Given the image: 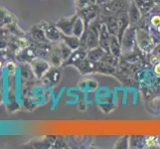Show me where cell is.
Instances as JSON below:
<instances>
[{
	"mask_svg": "<svg viewBox=\"0 0 160 149\" xmlns=\"http://www.w3.org/2000/svg\"><path fill=\"white\" fill-rule=\"evenodd\" d=\"M13 21V17L6 9L0 8V26H5L7 24H10Z\"/></svg>",
	"mask_w": 160,
	"mask_h": 149,
	"instance_id": "cell-1",
	"label": "cell"
},
{
	"mask_svg": "<svg viewBox=\"0 0 160 149\" xmlns=\"http://www.w3.org/2000/svg\"><path fill=\"white\" fill-rule=\"evenodd\" d=\"M150 23H151V26H153L154 28H157V27L160 25V16L159 15L153 16L150 20Z\"/></svg>",
	"mask_w": 160,
	"mask_h": 149,
	"instance_id": "cell-2",
	"label": "cell"
},
{
	"mask_svg": "<svg viewBox=\"0 0 160 149\" xmlns=\"http://www.w3.org/2000/svg\"><path fill=\"white\" fill-rule=\"evenodd\" d=\"M6 69H7L8 73L10 75H13L15 73V71H16V66L12 62H9V63L6 64Z\"/></svg>",
	"mask_w": 160,
	"mask_h": 149,
	"instance_id": "cell-3",
	"label": "cell"
},
{
	"mask_svg": "<svg viewBox=\"0 0 160 149\" xmlns=\"http://www.w3.org/2000/svg\"><path fill=\"white\" fill-rule=\"evenodd\" d=\"M156 138L155 137H153V136H151V137H148V138L146 139V146L147 147H152V146H154V145H156Z\"/></svg>",
	"mask_w": 160,
	"mask_h": 149,
	"instance_id": "cell-4",
	"label": "cell"
},
{
	"mask_svg": "<svg viewBox=\"0 0 160 149\" xmlns=\"http://www.w3.org/2000/svg\"><path fill=\"white\" fill-rule=\"evenodd\" d=\"M18 44H19V46H20L21 48H25V47L27 46V44H28V43H27V41H26L25 39H20Z\"/></svg>",
	"mask_w": 160,
	"mask_h": 149,
	"instance_id": "cell-5",
	"label": "cell"
},
{
	"mask_svg": "<svg viewBox=\"0 0 160 149\" xmlns=\"http://www.w3.org/2000/svg\"><path fill=\"white\" fill-rule=\"evenodd\" d=\"M154 73L157 76H160V63H158L155 67H154Z\"/></svg>",
	"mask_w": 160,
	"mask_h": 149,
	"instance_id": "cell-6",
	"label": "cell"
},
{
	"mask_svg": "<svg viewBox=\"0 0 160 149\" xmlns=\"http://www.w3.org/2000/svg\"><path fill=\"white\" fill-rule=\"evenodd\" d=\"M156 29H157V32H158V33H160V25H159V26L157 27Z\"/></svg>",
	"mask_w": 160,
	"mask_h": 149,
	"instance_id": "cell-7",
	"label": "cell"
},
{
	"mask_svg": "<svg viewBox=\"0 0 160 149\" xmlns=\"http://www.w3.org/2000/svg\"><path fill=\"white\" fill-rule=\"evenodd\" d=\"M0 69H1V62H0Z\"/></svg>",
	"mask_w": 160,
	"mask_h": 149,
	"instance_id": "cell-8",
	"label": "cell"
}]
</instances>
